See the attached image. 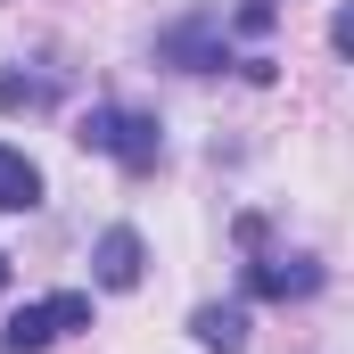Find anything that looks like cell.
<instances>
[{"label":"cell","instance_id":"8992f818","mask_svg":"<svg viewBox=\"0 0 354 354\" xmlns=\"http://www.w3.org/2000/svg\"><path fill=\"white\" fill-rule=\"evenodd\" d=\"M25 206H41V174H33L25 149L0 140V214H25Z\"/></svg>","mask_w":354,"mask_h":354},{"label":"cell","instance_id":"9c48e42d","mask_svg":"<svg viewBox=\"0 0 354 354\" xmlns=\"http://www.w3.org/2000/svg\"><path fill=\"white\" fill-rule=\"evenodd\" d=\"M239 25H248V33H264V25H272V0H248V8H239Z\"/></svg>","mask_w":354,"mask_h":354},{"label":"cell","instance_id":"5b68a950","mask_svg":"<svg viewBox=\"0 0 354 354\" xmlns=\"http://www.w3.org/2000/svg\"><path fill=\"white\" fill-rule=\"evenodd\" d=\"M189 338L206 354H239L248 346V313H239V305H198V313H189Z\"/></svg>","mask_w":354,"mask_h":354},{"label":"cell","instance_id":"277c9868","mask_svg":"<svg viewBox=\"0 0 354 354\" xmlns=\"http://www.w3.org/2000/svg\"><path fill=\"white\" fill-rule=\"evenodd\" d=\"M248 288L272 297V305H288V297H313L322 288V264L313 256H264V264H248Z\"/></svg>","mask_w":354,"mask_h":354},{"label":"cell","instance_id":"30bf717a","mask_svg":"<svg viewBox=\"0 0 354 354\" xmlns=\"http://www.w3.org/2000/svg\"><path fill=\"white\" fill-rule=\"evenodd\" d=\"M0 288H8V256H0Z\"/></svg>","mask_w":354,"mask_h":354},{"label":"cell","instance_id":"52a82bcc","mask_svg":"<svg viewBox=\"0 0 354 354\" xmlns=\"http://www.w3.org/2000/svg\"><path fill=\"white\" fill-rule=\"evenodd\" d=\"M165 58H181L189 75H206V66H223V50L206 41V25H174V33H165Z\"/></svg>","mask_w":354,"mask_h":354},{"label":"cell","instance_id":"7a4b0ae2","mask_svg":"<svg viewBox=\"0 0 354 354\" xmlns=\"http://www.w3.org/2000/svg\"><path fill=\"white\" fill-rule=\"evenodd\" d=\"M66 330H91V297H83V288H58V297H41V305L8 313L0 346H8V354H41V346H58Z\"/></svg>","mask_w":354,"mask_h":354},{"label":"cell","instance_id":"3957f363","mask_svg":"<svg viewBox=\"0 0 354 354\" xmlns=\"http://www.w3.org/2000/svg\"><path fill=\"white\" fill-rule=\"evenodd\" d=\"M140 264H149V248H140V231H99V248H91V280L99 288H140Z\"/></svg>","mask_w":354,"mask_h":354},{"label":"cell","instance_id":"ba28073f","mask_svg":"<svg viewBox=\"0 0 354 354\" xmlns=\"http://www.w3.org/2000/svg\"><path fill=\"white\" fill-rule=\"evenodd\" d=\"M58 83L50 75H0V107H50Z\"/></svg>","mask_w":354,"mask_h":354},{"label":"cell","instance_id":"6da1fadb","mask_svg":"<svg viewBox=\"0 0 354 354\" xmlns=\"http://www.w3.org/2000/svg\"><path fill=\"white\" fill-rule=\"evenodd\" d=\"M75 140L99 149V157H115L124 174H157V157H165V132H157V115H140V107H91Z\"/></svg>","mask_w":354,"mask_h":354}]
</instances>
